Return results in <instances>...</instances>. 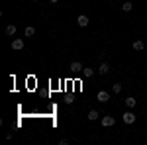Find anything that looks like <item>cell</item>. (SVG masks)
<instances>
[{
	"label": "cell",
	"mask_w": 147,
	"mask_h": 145,
	"mask_svg": "<svg viewBox=\"0 0 147 145\" xmlns=\"http://www.w3.org/2000/svg\"><path fill=\"white\" fill-rule=\"evenodd\" d=\"M24 34H26V37H32V35H35V28H32V26H28V28L24 30Z\"/></svg>",
	"instance_id": "obj_11"
},
{
	"label": "cell",
	"mask_w": 147,
	"mask_h": 145,
	"mask_svg": "<svg viewBox=\"0 0 147 145\" xmlns=\"http://www.w3.org/2000/svg\"><path fill=\"white\" fill-rule=\"evenodd\" d=\"M102 125H104V127H112L114 123H116V118H114V116H102Z\"/></svg>",
	"instance_id": "obj_1"
},
{
	"label": "cell",
	"mask_w": 147,
	"mask_h": 145,
	"mask_svg": "<svg viewBox=\"0 0 147 145\" xmlns=\"http://www.w3.org/2000/svg\"><path fill=\"white\" fill-rule=\"evenodd\" d=\"M82 77H86V78H92L94 77V69H82Z\"/></svg>",
	"instance_id": "obj_10"
},
{
	"label": "cell",
	"mask_w": 147,
	"mask_h": 145,
	"mask_svg": "<svg viewBox=\"0 0 147 145\" xmlns=\"http://www.w3.org/2000/svg\"><path fill=\"white\" fill-rule=\"evenodd\" d=\"M96 98H98V102H108V100H110V92H106V90H100V92L96 94Z\"/></svg>",
	"instance_id": "obj_4"
},
{
	"label": "cell",
	"mask_w": 147,
	"mask_h": 145,
	"mask_svg": "<svg viewBox=\"0 0 147 145\" xmlns=\"http://www.w3.org/2000/svg\"><path fill=\"white\" fill-rule=\"evenodd\" d=\"M49 2H53V4H55V2H59V0H49Z\"/></svg>",
	"instance_id": "obj_16"
},
{
	"label": "cell",
	"mask_w": 147,
	"mask_h": 145,
	"mask_svg": "<svg viewBox=\"0 0 147 145\" xmlns=\"http://www.w3.org/2000/svg\"><path fill=\"white\" fill-rule=\"evenodd\" d=\"M131 8H134L131 2H124V4H122V10H124V12H131Z\"/></svg>",
	"instance_id": "obj_14"
},
{
	"label": "cell",
	"mask_w": 147,
	"mask_h": 145,
	"mask_svg": "<svg viewBox=\"0 0 147 145\" xmlns=\"http://www.w3.org/2000/svg\"><path fill=\"white\" fill-rule=\"evenodd\" d=\"M98 118H100V114H98L96 110H90V112H88V120H90V122H94V120H98Z\"/></svg>",
	"instance_id": "obj_12"
},
{
	"label": "cell",
	"mask_w": 147,
	"mask_h": 145,
	"mask_svg": "<svg viewBox=\"0 0 147 145\" xmlns=\"http://www.w3.org/2000/svg\"><path fill=\"white\" fill-rule=\"evenodd\" d=\"M134 49H136V51H143V49H145V43H143L141 39H137V41H134Z\"/></svg>",
	"instance_id": "obj_9"
},
{
	"label": "cell",
	"mask_w": 147,
	"mask_h": 145,
	"mask_svg": "<svg viewBox=\"0 0 147 145\" xmlns=\"http://www.w3.org/2000/svg\"><path fill=\"white\" fill-rule=\"evenodd\" d=\"M112 92H114V94H120V92H122V84H120V82H116V84L112 86Z\"/></svg>",
	"instance_id": "obj_15"
},
{
	"label": "cell",
	"mask_w": 147,
	"mask_h": 145,
	"mask_svg": "<svg viewBox=\"0 0 147 145\" xmlns=\"http://www.w3.org/2000/svg\"><path fill=\"white\" fill-rule=\"evenodd\" d=\"M35 2H37V0H35Z\"/></svg>",
	"instance_id": "obj_17"
},
{
	"label": "cell",
	"mask_w": 147,
	"mask_h": 145,
	"mask_svg": "<svg viewBox=\"0 0 147 145\" xmlns=\"http://www.w3.org/2000/svg\"><path fill=\"white\" fill-rule=\"evenodd\" d=\"M122 120H124V123L131 125V123L136 122V114H134V112H125L124 116H122Z\"/></svg>",
	"instance_id": "obj_2"
},
{
	"label": "cell",
	"mask_w": 147,
	"mask_h": 145,
	"mask_svg": "<svg viewBox=\"0 0 147 145\" xmlns=\"http://www.w3.org/2000/svg\"><path fill=\"white\" fill-rule=\"evenodd\" d=\"M98 73H100V75H108V73H110V65H108V63H102L100 67H98Z\"/></svg>",
	"instance_id": "obj_7"
},
{
	"label": "cell",
	"mask_w": 147,
	"mask_h": 145,
	"mask_svg": "<svg viewBox=\"0 0 147 145\" xmlns=\"http://www.w3.org/2000/svg\"><path fill=\"white\" fill-rule=\"evenodd\" d=\"M12 49H16V51H20V49H24V39H12Z\"/></svg>",
	"instance_id": "obj_6"
},
{
	"label": "cell",
	"mask_w": 147,
	"mask_h": 145,
	"mask_svg": "<svg viewBox=\"0 0 147 145\" xmlns=\"http://www.w3.org/2000/svg\"><path fill=\"white\" fill-rule=\"evenodd\" d=\"M88 22H90V20H88V16H84V14H80L79 20H77V24H79L80 28H86V26H88Z\"/></svg>",
	"instance_id": "obj_5"
},
{
	"label": "cell",
	"mask_w": 147,
	"mask_h": 145,
	"mask_svg": "<svg viewBox=\"0 0 147 145\" xmlns=\"http://www.w3.org/2000/svg\"><path fill=\"white\" fill-rule=\"evenodd\" d=\"M69 69H71V71H73V73H80V71H82V63H80V61H73V63H71V65H69Z\"/></svg>",
	"instance_id": "obj_3"
},
{
	"label": "cell",
	"mask_w": 147,
	"mask_h": 145,
	"mask_svg": "<svg viewBox=\"0 0 147 145\" xmlns=\"http://www.w3.org/2000/svg\"><path fill=\"white\" fill-rule=\"evenodd\" d=\"M16 30H18V28H16L14 24H12V26H6V35H14V34H16Z\"/></svg>",
	"instance_id": "obj_13"
},
{
	"label": "cell",
	"mask_w": 147,
	"mask_h": 145,
	"mask_svg": "<svg viewBox=\"0 0 147 145\" xmlns=\"http://www.w3.org/2000/svg\"><path fill=\"white\" fill-rule=\"evenodd\" d=\"M136 104H137V100L134 96H127V98H125V106H127V108H136Z\"/></svg>",
	"instance_id": "obj_8"
}]
</instances>
